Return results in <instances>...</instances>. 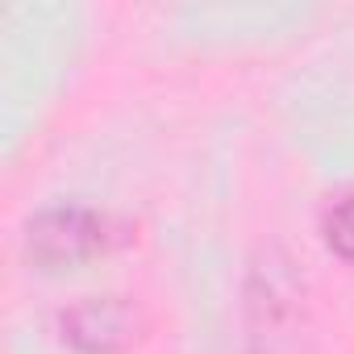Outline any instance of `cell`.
<instances>
[{
	"label": "cell",
	"mask_w": 354,
	"mask_h": 354,
	"mask_svg": "<svg viewBox=\"0 0 354 354\" xmlns=\"http://www.w3.org/2000/svg\"><path fill=\"white\" fill-rule=\"evenodd\" d=\"M113 221L100 209L88 205H50L38 209L26 221V254L34 267L42 271H67V267H84L96 254H104L113 246Z\"/></svg>",
	"instance_id": "6da1fadb"
},
{
	"label": "cell",
	"mask_w": 354,
	"mask_h": 354,
	"mask_svg": "<svg viewBox=\"0 0 354 354\" xmlns=\"http://www.w3.org/2000/svg\"><path fill=\"white\" fill-rule=\"evenodd\" d=\"M59 333L80 354H117L133 337V308L117 296H88L59 313Z\"/></svg>",
	"instance_id": "7a4b0ae2"
},
{
	"label": "cell",
	"mask_w": 354,
	"mask_h": 354,
	"mask_svg": "<svg viewBox=\"0 0 354 354\" xmlns=\"http://www.w3.org/2000/svg\"><path fill=\"white\" fill-rule=\"evenodd\" d=\"M321 234H325L333 254L354 263V196H342L337 205H329V213L321 221Z\"/></svg>",
	"instance_id": "3957f363"
}]
</instances>
